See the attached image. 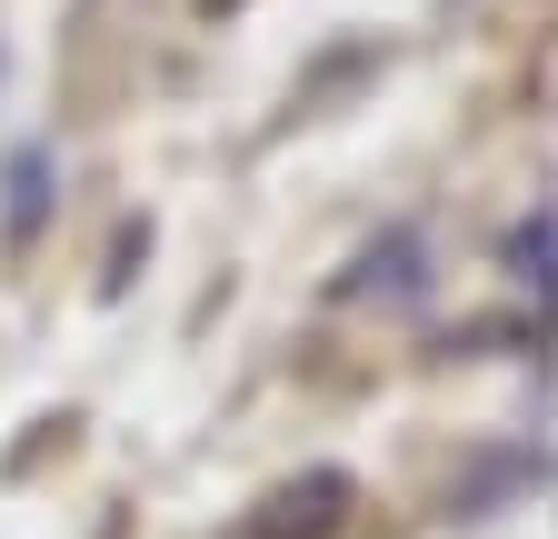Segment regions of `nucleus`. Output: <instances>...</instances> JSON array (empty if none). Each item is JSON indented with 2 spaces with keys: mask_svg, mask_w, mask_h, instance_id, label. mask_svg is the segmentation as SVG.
Returning a JSON list of instances; mask_svg holds the SVG:
<instances>
[{
  "mask_svg": "<svg viewBox=\"0 0 558 539\" xmlns=\"http://www.w3.org/2000/svg\"><path fill=\"white\" fill-rule=\"evenodd\" d=\"M349 300H389V310H418L429 300V240L418 230H379L349 270Z\"/></svg>",
  "mask_w": 558,
  "mask_h": 539,
  "instance_id": "1",
  "label": "nucleus"
},
{
  "mask_svg": "<svg viewBox=\"0 0 558 539\" xmlns=\"http://www.w3.org/2000/svg\"><path fill=\"white\" fill-rule=\"evenodd\" d=\"M509 270H519L529 290H548V300H558V200H538V211L509 230Z\"/></svg>",
  "mask_w": 558,
  "mask_h": 539,
  "instance_id": "2",
  "label": "nucleus"
},
{
  "mask_svg": "<svg viewBox=\"0 0 558 539\" xmlns=\"http://www.w3.org/2000/svg\"><path fill=\"white\" fill-rule=\"evenodd\" d=\"M209 11H230V0H209Z\"/></svg>",
  "mask_w": 558,
  "mask_h": 539,
  "instance_id": "4",
  "label": "nucleus"
},
{
  "mask_svg": "<svg viewBox=\"0 0 558 539\" xmlns=\"http://www.w3.org/2000/svg\"><path fill=\"white\" fill-rule=\"evenodd\" d=\"M40 211H50V151H21L11 160V230H40Z\"/></svg>",
  "mask_w": 558,
  "mask_h": 539,
  "instance_id": "3",
  "label": "nucleus"
}]
</instances>
